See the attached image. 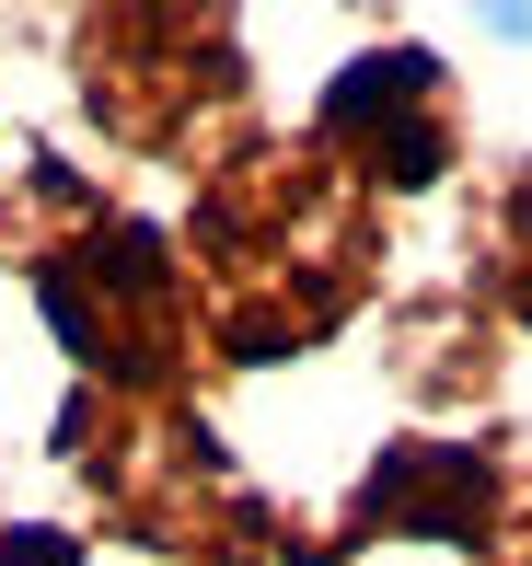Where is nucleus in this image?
<instances>
[{"instance_id": "4", "label": "nucleus", "mask_w": 532, "mask_h": 566, "mask_svg": "<svg viewBox=\"0 0 532 566\" xmlns=\"http://www.w3.org/2000/svg\"><path fill=\"white\" fill-rule=\"evenodd\" d=\"M82 105L128 150H186L220 105H243L232 12H93L82 23Z\"/></svg>"}, {"instance_id": "1", "label": "nucleus", "mask_w": 532, "mask_h": 566, "mask_svg": "<svg viewBox=\"0 0 532 566\" xmlns=\"http://www.w3.org/2000/svg\"><path fill=\"white\" fill-rule=\"evenodd\" d=\"M186 231H197V290H209L220 358H301L313 336H336L371 290V254H383L371 186L324 139H255L209 163Z\"/></svg>"}, {"instance_id": "9", "label": "nucleus", "mask_w": 532, "mask_h": 566, "mask_svg": "<svg viewBox=\"0 0 532 566\" xmlns=\"http://www.w3.org/2000/svg\"><path fill=\"white\" fill-rule=\"evenodd\" d=\"M197 566H290V555H278V532H267V509H255L232 544H220V555H197Z\"/></svg>"}, {"instance_id": "7", "label": "nucleus", "mask_w": 532, "mask_h": 566, "mask_svg": "<svg viewBox=\"0 0 532 566\" xmlns=\"http://www.w3.org/2000/svg\"><path fill=\"white\" fill-rule=\"evenodd\" d=\"M487 266H498V301L532 324V163L487 197Z\"/></svg>"}, {"instance_id": "8", "label": "nucleus", "mask_w": 532, "mask_h": 566, "mask_svg": "<svg viewBox=\"0 0 532 566\" xmlns=\"http://www.w3.org/2000/svg\"><path fill=\"white\" fill-rule=\"evenodd\" d=\"M0 566H82V544L46 532V521H23V532H0Z\"/></svg>"}, {"instance_id": "6", "label": "nucleus", "mask_w": 532, "mask_h": 566, "mask_svg": "<svg viewBox=\"0 0 532 566\" xmlns=\"http://www.w3.org/2000/svg\"><path fill=\"white\" fill-rule=\"evenodd\" d=\"M359 532H440V544H498L510 532V462L487 440H405L359 485Z\"/></svg>"}, {"instance_id": "2", "label": "nucleus", "mask_w": 532, "mask_h": 566, "mask_svg": "<svg viewBox=\"0 0 532 566\" xmlns=\"http://www.w3.org/2000/svg\"><path fill=\"white\" fill-rule=\"evenodd\" d=\"M35 301L59 324V347L93 370V394L163 405V381L186 370V254L150 220H93L35 266Z\"/></svg>"}, {"instance_id": "10", "label": "nucleus", "mask_w": 532, "mask_h": 566, "mask_svg": "<svg viewBox=\"0 0 532 566\" xmlns=\"http://www.w3.org/2000/svg\"><path fill=\"white\" fill-rule=\"evenodd\" d=\"M498 35H521V46H532V12H498Z\"/></svg>"}, {"instance_id": "3", "label": "nucleus", "mask_w": 532, "mask_h": 566, "mask_svg": "<svg viewBox=\"0 0 532 566\" xmlns=\"http://www.w3.org/2000/svg\"><path fill=\"white\" fill-rule=\"evenodd\" d=\"M59 440H70V462H82L93 485H105V509H116L128 532H150V544H197V555H220L243 521H255V497L220 474L209 428L174 417V405L82 394V405L59 417Z\"/></svg>"}, {"instance_id": "5", "label": "nucleus", "mask_w": 532, "mask_h": 566, "mask_svg": "<svg viewBox=\"0 0 532 566\" xmlns=\"http://www.w3.org/2000/svg\"><path fill=\"white\" fill-rule=\"evenodd\" d=\"M313 139L336 150L359 186H440V163H451V82H440V59H428V46H371V59H347Z\"/></svg>"}]
</instances>
